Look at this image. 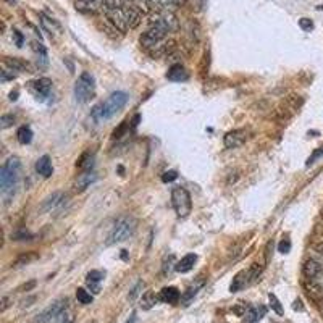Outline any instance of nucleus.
<instances>
[{"label":"nucleus","instance_id":"obj_1","mask_svg":"<svg viewBox=\"0 0 323 323\" xmlns=\"http://www.w3.org/2000/svg\"><path fill=\"white\" fill-rule=\"evenodd\" d=\"M104 12L107 15L108 21L120 31L135 29L141 21L139 12L131 5L120 7V9H105Z\"/></svg>","mask_w":323,"mask_h":323},{"label":"nucleus","instance_id":"obj_2","mask_svg":"<svg viewBox=\"0 0 323 323\" xmlns=\"http://www.w3.org/2000/svg\"><path fill=\"white\" fill-rule=\"evenodd\" d=\"M128 102V94L123 91H116L110 94L104 104L97 105L92 110V115L96 116V120H108V118L115 116Z\"/></svg>","mask_w":323,"mask_h":323},{"label":"nucleus","instance_id":"obj_3","mask_svg":"<svg viewBox=\"0 0 323 323\" xmlns=\"http://www.w3.org/2000/svg\"><path fill=\"white\" fill-rule=\"evenodd\" d=\"M20 168H21V163L18 157H10V159L4 163L2 170H0V187H2L4 196L12 194L13 189L17 187L18 178H20Z\"/></svg>","mask_w":323,"mask_h":323},{"label":"nucleus","instance_id":"obj_4","mask_svg":"<svg viewBox=\"0 0 323 323\" xmlns=\"http://www.w3.org/2000/svg\"><path fill=\"white\" fill-rule=\"evenodd\" d=\"M136 231V220L130 215H123L115 222L112 231H110L107 238V246H113V244L123 242L126 239H130Z\"/></svg>","mask_w":323,"mask_h":323},{"label":"nucleus","instance_id":"obj_5","mask_svg":"<svg viewBox=\"0 0 323 323\" xmlns=\"http://www.w3.org/2000/svg\"><path fill=\"white\" fill-rule=\"evenodd\" d=\"M96 96V78L84 72L75 84V99L80 104H86Z\"/></svg>","mask_w":323,"mask_h":323},{"label":"nucleus","instance_id":"obj_6","mask_svg":"<svg viewBox=\"0 0 323 323\" xmlns=\"http://www.w3.org/2000/svg\"><path fill=\"white\" fill-rule=\"evenodd\" d=\"M171 204L173 209H175L176 215L179 218H186L192 210V201H191V194L186 187H173L171 191Z\"/></svg>","mask_w":323,"mask_h":323},{"label":"nucleus","instance_id":"obj_7","mask_svg":"<svg viewBox=\"0 0 323 323\" xmlns=\"http://www.w3.org/2000/svg\"><path fill=\"white\" fill-rule=\"evenodd\" d=\"M261 275V269H259L257 264H252L249 269L241 270L239 273H236V277L233 278L231 285H230V291L231 293H239L244 288H247L249 285H252Z\"/></svg>","mask_w":323,"mask_h":323},{"label":"nucleus","instance_id":"obj_8","mask_svg":"<svg viewBox=\"0 0 323 323\" xmlns=\"http://www.w3.org/2000/svg\"><path fill=\"white\" fill-rule=\"evenodd\" d=\"M151 26L160 28L163 31H167V33H171V31L176 28V18H175V15H173V12H170V10H159L152 15Z\"/></svg>","mask_w":323,"mask_h":323},{"label":"nucleus","instance_id":"obj_9","mask_svg":"<svg viewBox=\"0 0 323 323\" xmlns=\"http://www.w3.org/2000/svg\"><path fill=\"white\" fill-rule=\"evenodd\" d=\"M67 304H68L67 299H60V301H55L53 304H50L49 307H47L45 310H42L41 313L37 315L34 323H49V321H53L63 310L67 309Z\"/></svg>","mask_w":323,"mask_h":323},{"label":"nucleus","instance_id":"obj_10","mask_svg":"<svg viewBox=\"0 0 323 323\" xmlns=\"http://www.w3.org/2000/svg\"><path fill=\"white\" fill-rule=\"evenodd\" d=\"M168 36L167 31H163L160 28H155V26H151L146 33L141 36V44H143L147 50H151L152 47H155L157 44H160L162 41H165V37Z\"/></svg>","mask_w":323,"mask_h":323},{"label":"nucleus","instance_id":"obj_11","mask_svg":"<svg viewBox=\"0 0 323 323\" xmlns=\"http://www.w3.org/2000/svg\"><path fill=\"white\" fill-rule=\"evenodd\" d=\"M247 139L246 130H233L225 135V147L226 149H238L241 147Z\"/></svg>","mask_w":323,"mask_h":323},{"label":"nucleus","instance_id":"obj_12","mask_svg":"<svg viewBox=\"0 0 323 323\" xmlns=\"http://www.w3.org/2000/svg\"><path fill=\"white\" fill-rule=\"evenodd\" d=\"M52 89V81L47 80V78H41L34 83H31V92L34 94L37 100H44L45 97H49Z\"/></svg>","mask_w":323,"mask_h":323},{"label":"nucleus","instance_id":"obj_13","mask_svg":"<svg viewBox=\"0 0 323 323\" xmlns=\"http://www.w3.org/2000/svg\"><path fill=\"white\" fill-rule=\"evenodd\" d=\"M96 181H97V175L94 171H83L81 175H78L75 181V189L78 192H83L88 187H91V184H94Z\"/></svg>","mask_w":323,"mask_h":323},{"label":"nucleus","instance_id":"obj_14","mask_svg":"<svg viewBox=\"0 0 323 323\" xmlns=\"http://www.w3.org/2000/svg\"><path fill=\"white\" fill-rule=\"evenodd\" d=\"M67 201V196L63 194V192H53L52 196H49L44 204H42V212H53V210H57L60 209L63 204H65Z\"/></svg>","mask_w":323,"mask_h":323},{"label":"nucleus","instance_id":"obj_15","mask_svg":"<svg viewBox=\"0 0 323 323\" xmlns=\"http://www.w3.org/2000/svg\"><path fill=\"white\" fill-rule=\"evenodd\" d=\"M36 171L44 178H50L52 176L53 167H52V160H50L49 155H44L36 162Z\"/></svg>","mask_w":323,"mask_h":323},{"label":"nucleus","instance_id":"obj_16","mask_svg":"<svg viewBox=\"0 0 323 323\" xmlns=\"http://www.w3.org/2000/svg\"><path fill=\"white\" fill-rule=\"evenodd\" d=\"M196 262H198V255H196V254H187V255H184V257L181 259V261L176 264L175 270H176L178 273H187V272L192 270V267H194Z\"/></svg>","mask_w":323,"mask_h":323},{"label":"nucleus","instance_id":"obj_17","mask_svg":"<svg viewBox=\"0 0 323 323\" xmlns=\"http://www.w3.org/2000/svg\"><path fill=\"white\" fill-rule=\"evenodd\" d=\"M105 277V273L104 272H100V270H92L88 273V280H86V283H88V286L91 288L92 293H99L100 291V286H99V283L104 280Z\"/></svg>","mask_w":323,"mask_h":323},{"label":"nucleus","instance_id":"obj_18","mask_svg":"<svg viewBox=\"0 0 323 323\" xmlns=\"http://www.w3.org/2000/svg\"><path fill=\"white\" fill-rule=\"evenodd\" d=\"M167 78L170 81H175V83H181V81H186L187 80V72L183 65H173L168 73H167Z\"/></svg>","mask_w":323,"mask_h":323},{"label":"nucleus","instance_id":"obj_19","mask_svg":"<svg viewBox=\"0 0 323 323\" xmlns=\"http://www.w3.org/2000/svg\"><path fill=\"white\" fill-rule=\"evenodd\" d=\"M159 301H162V297L159 294L152 293V291H147V293L141 297V309H143V310H151L154 305L159 304Z\"/></svg>","mask_w":323,"mask_h":323},{"label":"nucleus","instance_id":"obj_20","mask_svg":"<svg viewBox=\"0 0 323 323\" xmlns=\"http://www.w3.org/2000/svg\"><path fill=\"white\" fill-rule=\"evenodd\" d=\"M37 259H39L37 252H34V250L25 252V254H21V255L17 259V261H15V262L12 264V267H13V269H20V267H25V265H29V264L36 262Z\"/></svg>","mask_w":323,"mask_h":323},{"label":"nucleus","instance_id":"obj_21","mask_svg":"<svg viewBox=\"0 0 323 323\" xmlns=\"http://www.w3.org/2000/svg\"><path fill=\"white\" fill-rule=\"evenodd\" d=\"M160 297L163 302H168V304H176L179 301V291L175 288V286H168V288H163L162 293H160Z\"/></svg>","mask_w":323,"mask_h":323},{"label":"nucleus","instance_id":"obj_22","mask_svg":"<svg viewBox=\"0 0 323 323\" xmlns=\"http://www.w3.org/2000/svg\"><path fill=\"white\" fill-rule=\"evenodd\" d=\"M41 23H42V26L47 31H49L50 34H60L61 33V26L58 25V23L50 20V18H47L45 15H41Z\"/></svg>","mask_w":323,"mask_h":323},{"label":"nucleus","instance_id":"obj_23","mask_svg":"<svg viewBox=\"0 0 323 323\" xmlns=\"http://www.w3.org/2000/svg\"><path fill=\"white\" fill-rule=\"evenodd\" d=\"M265 315V309L264 307H259V309H254V307H250V309L246 312V323H257L262 317Z\"/></svg>","mask_w":323,"mask_h":323},{"label":"nucleus","instance_id":"obj_24","mask_svg":"<svg viewBox=\"0 0 323 323\" xmlns=\"http://www.w3.org/2000/svg\"><path fill=\"white\" fill-rule=\"evenodd\" d=\"M17 138H18L20 144L26 146V144L31 143V141H33V131H31L29 126H21V128L18 130V133H17Z\"/></svg>","mask_w":323,"mask_h":323},{"label":"nucleus","instance_id":"obj_25","mask_svg":"<svg viewBox=\"0 0 323 323\" xmlns=\"http://www.w3.org/2000/svg\"><path fill=\"white\" fill-rule=\"evenodd\" d=\"M202 288H204V281L196 283L194 286L189 288V289L186 291V293L183 294V302H184V305H187L189 302H191V301H192V297L198 296V293H199V291H201Z\"/></svg>","mask_w":323,"mask_h":323},{"label":"nucleus","instance_id":"obj_26","mask_svg":"<svg viewBox=\"0 0 323 323\" xmlns=\"http://www.w3.org/2000/svg\"><path fill=\"white\" fill-rule=\"evenodd\" d=\"M76 167H80L81 170H84V171H91V168L94 167V155H91V154H84L81 159H80V162L76 163Z\"/></svg>","mask_w":323,"mask_h":323},{"label":"nucleus","instance_id":"obj_27","mask_svg":"<svg viewBox=\"0 0 323 323\" xmlns=\"http://www.w3.org/2000/svg\"><path fill=\"white\" fill-rule=\"evenodd\" d=\"M5 65L10 67V70H13V72H23V70H29L28 63L20 61V60H17V58H7V60H5Z\"/></svg>","mask_w":323,"mask_h":323},{"label":"nucleus","instance_id":"obj_28","mask_svg":"<svg viewBox=\"0 0 323 323\" xmlns=\"http://www.w3.org/2000/svg\"><path fill=\"white\" fill-rule=\"evenodd\" d=\"M76 299H78V302L83 304V305H88L92 302V296L89 291H86L84 288H78L76 289Z\"/></svg>","mask_w":323,"mask_h":323},{"label":"nucleus","instance_id":"obj_29","mask_svg":"<svg viewBox=\"0 0 323 323\" xmlns=\"http://www.w3.org/2000/svg\"><path fill=\"white\" fill-rule=\"evenodd\" d=\"M73 321H75V315L70 310H67V309L53 320V323H73Z\"/></svg>","mask_w":323,"mask_h":323},{"label":"nucleus","instance_id":"obj_30","mask_svg":"<svg viewBox=\"0 0 323 323\" xmlns=\"http://www.w3.org/2000/svg\"><path fill=\"white\" fill-rule=\"evenodd\" d=\"M269 301H270V307H272V309H273L275 312H277L278 315H283V312H285V310H283L281 302L278 301V297L270 293V294H269Z\"/></svg>","mask_w":323,"mask_h":323},{"label":"nucleus","instance_id":"obj_31","mask_svg":"<svg viewBox=\"0 0 323 323\" xmlns=\"http://www.w3.org/2000/svg\"><path fill=\"white\" fill-rule=\"evenodd\" d=\"M31 238H33V234L28 233L26 230H21V231H17V233L12 234V239L13 241H28Z\"/></svg>","mask_w":323,"mask_h":323},{"label":"nucleus","instance_id":"obj_32","mask_svg":"<svg viewBox=\"0 0 323 323\" xmlns=\"http://www.w3.org/2000/svg\"><path fill=\"white\" fill-rule=\"evenodd\" d=\"M15 124V116L13 115H4L2 118H0V128L2 130H7V128H10V126Z\"/></svg>","mask_w":323,"mask_h":323},{"label":"nucleus","instance_id":"obj_33","mask_svg":"<svg viewBox=\"0 0 323 323\" xmlns=\"http://www.w3.org/2000/svg\"><path fill=\"white\" fill-rule=\"evenodd\" d=\"M143 288H144V281H139L138 285L131 289V293H130V296H128L130 301H135V299L141 294V289H143Z\"/></svg>","mask_w":323,"mask_h":323},{"label":"nucleus","instance_id":"obj_34","mask_svg":"<svg viewBox=\"0 0 323 323\" xmlns=\"http://www.w3.org/2000/svg\"><path fill=\"white\" fill-rule=\"evenodd\" d=\"M176 178H178V173L175 170H168V171H165L162 175L163 183H171V181H175Z\"/></svg>","mask_w":323,"mask_h":323},{"label":"nucleus","instance_id":"obj_35","mask_svg":"<svg viewBox=\"0 0 323 323\" xmlns=\"http://www.w3.org/2000/svg\"><path fill=\"white\" fill-rule=\"evenodd\" d=\"M15 78H17V75H15V73H13V70H10V68H9V70L5 68L4 72H2V75H0V80H2V83L13 81Z\"/></svg>","mask_w":323,"mask_h":323},{"label":"nucleus","instance_id":"obj_36","mask_svg":"<svg viewBox=\"0 0 323 323\" xmlns=\"http://www.w3.org/2000/svg\"><path fill=\"white\" fill-rule=\"evenodd\" d=\"M289 250H291V241L289 239H283L278 244V252H281V254H288Z\"/></svg>","mask_w":323,"mask_h":323},{"label":"nucleus","instance_id":"obj_37","mask_svg":"<svg viewBox=\"0 0 323 323\" xmlns=\"http://www.w3.org/2000/svg\"><path fill=\"white\" fill-rule=\"evenodd\" d=\"M299 26H301L304 31H310L313 28V23L309 18H302V20H299Z\"/></svg>","mask_w":323,"mask_h":323},{"label":"nucleus","instance_id":"obj_38","mask_svg":"<svg viewBox=\"0 0 323 323\" xmlns=\"http://www.w3.org/2000/svg\"><path fill=\"white\" fill-rule=\"evenodd\" d=\"M310 285L317 289V291H321L323 293V275H320V277L317 278V280H313V281H310Z\"/></svg>","mask_w":323,"mask_h":323},{"label":"nucleus","instance_id":"obj_39","mask_svg":"<svg viewBox=\"0 0 323 323\" xmlns=\"http://www.w3.org/2000/svg\"><path fill=\"white\" fill-rule=\"evenodd\" d=\"M13 36H15V42H17V45L21 47V45H23V36H21V33H20V31L15 29V31H13Z\"/></svg>","mask_w":323,"mask_h":323},{"label":"nucleus","instance_id":"obj_40","mask_svg":"<svg viewBox=\"0 0 323 323\" xmlns=\"http://www.w3.org/2000/svg\"><path fill=\"white\" fill-rule=\"evenodd\" d=\"M33 49L37 52V53H41L42 57H45V49L42 47V44H37V42H33Z\"/></svg>","mask_w":323,"mask_h":323},{"label":"nucleus","instance_id":"obj_41","mask_svg":"<svg viewBox=\"0 0 323 323\" xmlns=\"http://www.w3.org/2000/svg\"><path fill=\"white\" fill-rule=\"evenodd\" d=\"M7 307H9V297H4L2 299V312L7 310Z\"/></svg>","mask_w":323,"mask_h":323},{"label":"nucleus","instance_id":"obj_42","mask_svg":"<svg viewBox=\"0 0 323 323\" xmlns=\"http://www.w3.org/2000/svg\"><path fill=\"white\" fill-rule=\"evenodd\" d=\"M17 99H18V91H15V92H12V94H10V100H13V102H15Z\"/></svg>","mask_w":323,"mask_h":323},{"label":"nucleus","instance_id":"obj_43","mask_svg":"<svg viewBox=\"0 0 323 323\" xmlns=\"http://www.w3.org/2000/svg\"><path fill=\"white\" fill-rule=\"evenodd\" d=\"M317 250H318V254L323 257V244H320V246H317Z\"/></svg>","mask_w":323,"mask_h":323},{"label":"nucleus","instance_id":"obj_44","mask_svg":"<svg viewBox=\"0 0 323 323\" xmlns=\"http://www.w3.org/2000/svg\"><path fill=\"white\" fill-rule=\"evenodd\" d=\"M320 10H323V7H320Z\"/></svg>","mask_w":323,"mask_h":323},{"label":"nucleus","instance_id":"obj_45","mask_svg":"<svg viewBox=\"0 0 323 323\" xmlns=\"http://www.w3.org/2000/svg\"><path fill=\"white\" fill-rule=\"evenodd\" d=\"M130 2H131V0H130Z\"/></svg>","mask_w":323,"mask_h":323}]
</instances>
